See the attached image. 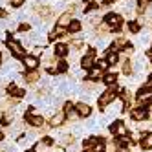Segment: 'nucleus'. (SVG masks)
Masks as SVG:
<instances>
[{"label":"nucleus","instance_id":"nucleus-21","mask_svg":"<svg viewBox=\"0 0 152 152\" xmlns=\"http://www.w3.org/2000/svg\"><path fill=\"white\" fill-rule=\"evenodd\" d=\"M150 2H152V0H137V13H139V15L145 13L147 7L150 6Z\"/></svg>","mask_w":152,"mask_h":152},{"label":"nucleus","instance_id":"nucleus-24","mask_svg":"<svg viewBox=\"0 0 152 152\" xmlns=\"http://www.w3.org/2000/svg\"><path fill=\"white\" fill-rule=\"evenodd\" d=\"M115 79H117V77H115L114 73H106L104 77H103V81H104V84H106V86H110V84H115Z\"/></svg>","mask_w":152,"mask_h":152},{"label":"nucleus","instance_id":"nucleus-34","mask_svg":"<svg viewBox=\"0 0 152 152\" xmlns=\"http://www.w3.org/2000/svg\"><path fill=\"white\" fill-rule=\"evenodd\" d=\"M97 66H99L101 70H104V68L108 66V62H106V61H99V62H97Z\"/></svg>","mask_w":152,"mask_h":152},{"label":"nucleus","instance_id":"nucleus-26","mask_svg":"<svg viewBox=\"0 0 152 152\" xmlns=\"http://www.w3.org/2000/svg\"><path fill=\"white\" fill-rule=\"evenodd\" d=\"M123 73H126V75L132 73V62H130L128 59H125V61H123Z\"/></svg>","mask_w":152,"mask_h":152},{"label":"nucleus","instance_id":"nucleus-35","mask_svg":"<svg viewBox=\"0 0 152 152\" xmlns=\"http://www.w3.org/2000/svg\"><path fill=\"white\" fill-rule=\"evenodd\" d=\"M40 53H42V48H40V46H37V48L33 50V55H35V57H39Z\"/></svg>","mask_w":152,"mask_h":152},{"label":"nucleus","instance_id":"nucleus-8","mask_svg":"<svg viewBox=\"0 0 152 152\" xmlns=\"http://www.w3.org/2000/svg\"><path fill=\"white\" fill-rule=\"evenodd\" d=\"M22 61L28 70H37V66H39V57H35V55H24Z\"/></svg>","mask_w":152,"mask_h":152},{"label":"nucleus","instance_id":"nucleus-10","mask_svg":"<svg viewBox=\"0 0 152 152\" xmlns=\"http://www.w3.org/2000/svg\"><path fill=\"white\" fill-rule=\"evenodd\" d=\"M26 119H28V123H29L31 126H37V128H40L42 125H44V119H42L40 115H37V114H33V112H29V114L26 115Z\"/></svg>","mask_w":152,"mask_h":152},{"label":"nucleus","instance_id":"nucleus-6","mask_svg":"<svg viewBox=\"0 0 152 152\" xmlns=\"http://www.w3.org/2000/svg\"><path fill=\"white\" fill-rule=\"evenodd\" d=\"M7 48L11 50L13 55H17V57H24V50H22V46H20V42H18V40L9 39V40H7Z\"/></svg>","mask_w":152,"mask_h":152},{"label":"nucleus","instance_id":"nucleus-39","mask_svg":"<svg viewBox=\"0 0 152 152\" xmlns=\"http://www.w3.org/2000/svg\"><path fill=\"white\" fill-rule=\"evenodd\" d=\"M2 139H4V134H2V132H0V141H2Z\"/></svg>","mask_w":152,"mask_h":152},{"label":"nucleus","instance_id":"nucleus-4","mask_svg":"<svg viewBox=\"0 0 152 152\" xmlns=\"http://www.w3.org/2000/svg\"><path fill=\"white\" fill-rule=\"evenodd\" d=\"M94 64H95V50L90 48V51L81 59V66H83L84 70H92V68H94Z\"/></svg>","mask_w":152,"mask_h":152},{"label":"nucleus","instance_id":"nucleus-41","mask_svg":"<svg viewBox=\"0 0 152 152\" xmlns=\"http://www.w3.org/2000/svg\"><path fill=\"white\" fill-rule=\"evenodd\" d=\"M150 51H152V50H150Z\"/></svg>","mask_w":152,"mask_h":152},{"label":"nucleus","instance_id":"nucleus-13","mask_svg":"<svg viewBox=\"0 0 152 152\" xmlns=\"http://www.w3.org/2000/svg\"><path fill=\"white\" fill-rule=\"evenodd\" d=\"M141 148L143 150H152V132H143V137H141Z\"/></svg>","mask_w":152,"mask_h":152},{"label":"nucleus","instance_id":"nucleus-25","mask_svg":"<svg viewBox=\"0 0 152 152\" xmlns=\"http://www.w3.org/2000/svg\"><path fill=\"white\" fill-rule=\"evenodd\" d=\"M61 143H62L64 147H66V145H73V143H75V137H73V136H70V134H66V136H62Z\"/></svg>","mask_w":152,"mask_h":152},{"label":"nucleus","instance_id":"nucleus-36","mask_svg":"<svg viewBox=\"0 0 152 152\" xmlns=\"http://www.w3.org/2000/svg\"><path fill=\"white\" fill-rule=\"evenodd\" d=\"M147 86H148V88H152V73L148 75V81H147Z\"/></svg>","mask_w":152,"mask_h":152},{"label":"nucleus","instance_id":"nucleus-11","mask_svg":"<svg viewBox=\"0 0 152 152\" xmlns=\"http://www.w3.org/2000/svg\"><path fill=\"white\" fill-rule=\"evenodd\" d=\"M75 110H77L79 117H88V115L92 114L90 104H86V103H77V104H75Z\"/></svg>","mask_w":152,"mask_h":152},{"label":"nucleus","instance_id":"nucleus-23","mask_svg":"<svg viewBox=\"0 0 152 152\" xmlns=\"http://www.w3.org/2000/svg\"><path fill=\"white\" fill-rule=\"evenodd\" d=\"M79 29H81V22L79 20H72V24L68 26V31L70 33H79Z\"/></svg>","mask_w":152,"mask_h":152},{"label":"nucleus","instance_id":"nucleus-2","mask_svg":"<svg viewBox=\"0 0 152 152\" xmlns=\"http://www.w3.org/2000/svg\"><path fill=\"white\" fill-rule=\"evenodd\" d=\"M104 22L110 26L112 31H117L119 28H121V24H123V17L117 15V13H108V15H104Z\"/></svg>","mask_w":152,"mask_h":152},{"label":"nucleus","instance_id":"nucleus-15","mask_svg":"<svg viewBox=\"0 0 152 152\" xmlns=\"http://www.w3.org/2000/svg\"><path fill=\"white\" fill-rule=\"evenodd\" d=\"M24 79H26V83H29V84H37L39 83V72L37 70H29L26 75H24Z\"/></svg>","mask_w":152,"mask_h":152},{"label":"nucleus","instance_id":"nucleus-33","mask_svg":"<svg viewBox=\"0 0 152 152\" xmlns=\"http://www.w3.org/2000/svg\"><path fill=\"white\" fill-rule=\"evenodd\" d=\"M97 7H99V6H97L95 2H90L88 6H86V11H92V9H97Z\"/></svg>","mask_w":152,"mask_h":152},{"label":"nucleus","instance_id":"nucleus-14","mask_svg":"<svg viewBox=\"0 0 152 152\" xmlns=\"http://www.w3.org/2000/svg\"><path fill=\"white\" fill-rule=\"evenodd\" d=\"M33 9H35V13H39L40 18H48L51 15V9L48 6H33Z\"/></svg>","mask_w":152,"mask_h":152},{"label":"nucleus","instance_id":"nucleus-28","mask_svg":"<svg viewBox=\"0 0 152 152\" xmlns=\"http://www.w3.org/2000/svg\"><path fill=\"white\" fill-rule=\"evenodd\" d=\"M130 31H132V33H139V29H141V24L139 22H130Z\"/></svg>","mask_w":152,"mask_h":152},{"label":"nucleus","instance_id":"nucleus-12","mask_svg":"<svg viewBox=\"0 0 152 152\" xmlns=\"http://www.w3.org/2000/svg\"><path fill=\"white\" fill-rule=\"evenodd\" d=\"M7 94L11 95V97H15V99H22L26 92H24L22 88H18L17 84H9V86H7Z\"/></svg>","mask_w":152,"mask_h":152},{"label":"nucleus","instance_id":"nucleus-9","mask_svg":"<svg viewBox=\"0 0 152 152\" xmlns=\"http://www.w3.org/2000/svg\"><path fill=\"white\" fill-rule=\"evenodd\" d=\"M64 121H66V114H64V112H57V114H53L50 117V126H61Z\"/></svg>","mask_w":152,"mask_h":152},{"label":"nucleus","instance_id":"nucleus-20","mask_svg":"<svg viewBox=\"0 0 152 152\" xmlns=\"http://www.w3.org/2000/svg\"><path fill=\"white\" fill-rule=\"evenodd\" d=\"M68 53V44H62V42H59V44L55 46V55L57 57H66Z\"/></svg>","mask_w":152,"mask_h":152},{"label":"nucleus","instance_id":"nucleus-5","mask_svg":"<svg viewBox=\"0 0 152 152\" xmlns=\"http://www.w3.org/2000/svg\"><path fill=\"white\" fill-rule=\"evenodd\" d=\"M110 132H112V136H117V137L126 136V126H125V121H114V123H112V126H110Z\"/></svg>","mask_w":152,"mask_h":152},{"label":"nucleus","instance_id":"nucleus-16","mask_svg":"<svg viewBox=\"0 0 152 152\" xmlns=\"http://www.w3.org/2000/svg\"><path fill=\"white\" fill-rule=\"evenodd\" d=\"M70 24H72V13H64V15H61L59 20H57V26H62V28H66V29H68Z\"/></svg>","mask_w":152,"mask_h":152},{"label":"nucleus","instance_id":"nucleus-1","mask_svg":"<svg viewBox=\"0 0 152 152\" xmlns=\"http://www.w3.org/2000/svg\"><path fill=\"white\" fill-rule=\"evenodd\" d=\"M115 90H117V86L115 84H110V86H108V90L101 94V97H99V106L101 108H106L110 103H114V99H115Z\"/></svg>","mask_w":152,"mask_h":152},{"label":"nucleus","instance_id":"nucleus-22","mask_svg":"<svg viewBox=\"0 0 152 152\" xmlns=\"http://www.w3.org/2000/svg\"><path fill=\"white\" fill-rule=\"evenodd\" d=\"M108 31H112V29H110V26H108L106 22H103V24H99V26H97V35H99V37L106 35Z\"/></svg>","mask_w":152,"mask_h":152},{"label":"nucleus","instance_id":"nucleus-38","mask_svg":"<svg viewBox=\"0 0 152 152\" xmlns=\"http://www.w3.org/2000/svg\"><path fill=\"white\" fill-rule=\"evenodd\" d=\"M114 2H117V0H104V4L108 6V4H114Z\"/></svg>","mask_w":152,"mask_h":152},{"label":"nucleus","instance_id":"nucleus-7","mask_svg":"<svg viewBox=\"0 0 152 152\" xmlns=\"http://www.w3.org/2000/svg\"><path fill=\"white\" fill-rule=\"evenodd\" d=\"M148 117V110H147V108H134V110H132V119H134V121H145V119Z\"/></svg>","mask_w":152,"mask_h":152},{"label":"nucleus","instance_id":"nucleus-17","mask_svg":"<svg viewBox=\"0 0 152 152\" xmlns=\"http://www.w3.org/2000/svg\"><path fill=\"white\" fill-rule=\"evenodd\" d=\"M101 77H104V75H103V70L99 66H94L88 72V79H92V81H97V79H101Z\"/></svg>","mask_w":152,"mask_h":152},{"label":"nucleus","instance_id":"nucleus-19","mask_svg":"<svg viewBox=\"0 0 152 152\" xmlns=\"http://www.w3.org/2000/svg\"><path fill=\"white\" fill-rule=\"evenodd\" d=\"M66 31H68L66 28H62V26H55V29H53L51 33L48 35V39H50V40H55V39H57V37H61L62 33H66Z\"/></svg>","mask_w":152,"mask_h":152},{"label":"nucleus","instance_id":"nucleus-37","mask_svg":"<svg viewBox=\"0 0 152 152\" xmlns=\"http://www.w3.org/2000/svg\"><path fill=\"white\" fill-rule=\"evenodd\" d=\"M28 28H29V26H28V24H22V26H18V29H22V31H26V29H28Z\"/></svg>","mask_w":152,"mask_h":152},{"label":"nucleus","instance_id":"nucleus-18","mask_svg":"<svg viewBox=\"0 0 152 152\" xmlns=\"http://www.w3.org/2000/svg\"><path fill=\"white\" fill-rule=\"evenodd\" d=\"M106 62H108V66H114V64L119 62V53L117 51H108L106 53Z\"/></svg>","mask_w":152,"mask_h":152},{"label":"nucleus","instance_id":"nucleus-29","mask_svg":"<svg viewBox=\"0 0 152 152\" xmlns=\"http://www.w3.org/2000/svg\"><path fill=\"white\" fill-rule=\"evenodd\" d=\"M72 110H75V106H73V103H64V114H68V112H72Z\"/></svg>","mask_w":152,"mask_h":152},{"label":"nucleus","instance_id":"nucleus-32","mask_svg":"<svg viewBox=\"0 0 152 152\" xmlns=\"http://www.w3.org/2000/svg\"><path fill=\"white\" fill-rule=\"evenodd\" d=\"M66 117H68V119H77V117H79V114H77V110H72V112H68V114H66Z\"/></svg>","mask_w":152,"mask_h":152},{"label":"nucleus","instance_id":"nucleus-3","mask_svg":"<svg viewBox=\"0 0 152 152\" xmlns=\"http://www.w3.org/2000/svg\"><path fill=\"white\" fill-rule=\"evenodd\" d=\"M137 104L141 106H152V90L143 88L137 94Z\"/></svg>","mask_w":152,"mask_h":152},{"label":"nucleus","instance_id":"nucleus-31","mask_svg":"<svg viewBox=\"0 0 152 152\" xmlns=\"http://www.w3.org/2000/svg\"><path fill=\"white\" fill-rule=\"evenodd\" d=\"M9 2H11V6H13V7H20V6L26 2V0H9Z\"/></svg>","mask_w":152,"mask_h":152},{"label":"nucleus","instance_id":"nucleus-40","mask_svg":"<svg viewBox=\"0 0 152 152\" xmlns=\"http://www.w3.org/2000/svg\"><path fill=\"white\" fill-rule=\"evenodd\" d=\"M0 62H2V55H0Z\"/></svg>","mask_w":152,"mask_h":152},{"label":"nucleus","instance_id":"nucleus-30","mask_svg":"<svg viewBox=\"0 0 152 152\" xmlns=\"http://www.w3.org/2000/svg\"><path fill=\"white\" fill-rule=\"evenodd\" d=\"M57 64H59V66H57L59 72H66V70H68V62H66V61H61V62H57Z\"/></svg>","mask_w":152,"mask_h":152},{"label":"nucleus","instance_id":"nucleus-27","mask_svg":"<svg viewBox=\"0 0 152 152\" xmlns=\"http://www.w3.org/2000/svg\"><path fill=\"white\" fill-rule=\"evenodd\" d=\"M81 46H83L81 39H73V40H70V44H68V48H73V50H79Z\"/></svg>","mask_w":152,"mask_h":152}]
</instances>
